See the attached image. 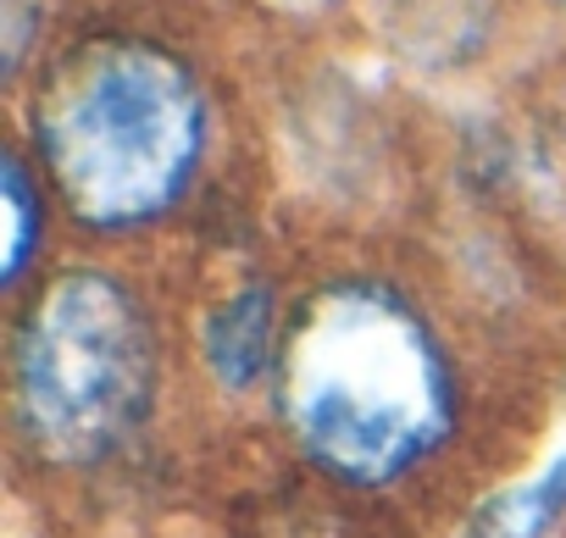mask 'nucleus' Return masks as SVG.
<instances>
[{"mask_svg":"<svg viewBox=\"0 0 566 538\" xmlns=\"http://www.w3.org/2000/svg\"><path fill=\"white\" fill-rule=\"evenodd\" d=\"M283 422L317 472L350 488L406 477L455 428L433 328L384 284L323 289L283 345Z\"/></svg>","mask_w":566,"mask_h":538,"instance_id":"nucleus-1","label":"nucleus"},{"mask_svg":"<svg viewBox=\"0 0 566 538\" xmlns=\"http://www.w3.org/2000/svg\"><path fill=\"white\" fill-rule=\"evenodd\" d=\"M34 139L78 222L139 228L184 200L206 156V95L161 45L90 40L51 67Z\"/></svg>","mask_w":566,"mask_h":538,"instance_id":"nucleus-2","label":"nucleus"},{"mask_svg":"<svg viewBox=\"0 0 566 538\" xmlns=\"http://www.w3.org/2000/svg\"><path fill=\"white\" fill-rule=\"evenodd\" d=\"M150 383V323L117 278L67 273L29 306L12 350V400L40 455L62 466L106 461L145 422Z\"/></svg>","mask_w":566,"mask_h":538,"instance_id":"nucleus-3","label":"nucleus"},{"mask_svg":"<svg viewBox=\"0 0 566 538\" xmlns=\"http://www.w3.org/2000/svg\"><path fill=\"white\" fill-rule=\"evenodd\" d=\"M272 345H277V312H272V289L266 284L233 289L200 328L206 367L228 389H255L261 372L272 367Z\"/></svg>","mask_w":566,"mask_h":538,"instance_id":"nucleus-4","label":"nucleus"},{"mask_svg":"<svg viewBox=\"0 0 566 538\" xmlns=\"http://www.w3.org/2000/svg\"><path fill=\"white\" fill-rule=\"evenodd\" d=\"M566 516V450L538 472V477H527L522 488H511L483 521V532L489 538H549L555 532V521Z\"/></svg>","mask_w":566,"mask_h":538,"instance_id":"nucleus-5","label":"nucleus"},{"mask_svg":"<svg viewBox=\"0 0 566 538\" xmlns=\"http://www.w3.org/2000/svg\"><path fill=\"white\" fill-rule=\"evenodd\" d=\"M40 194H34V178L18 156H7V284H18L34 261V244H40Z\"/></svg>","mask_w":566,"mask_h":538,"instance_id":"nucleus-6","label":"nucleus"}]
</instances>
